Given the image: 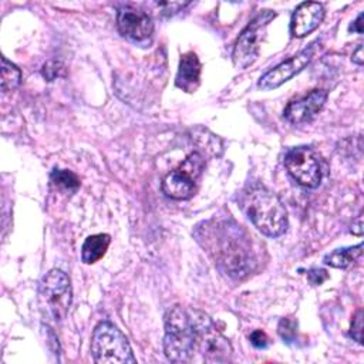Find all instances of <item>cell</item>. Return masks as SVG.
Segmentation results:
<instances>
[{"instance_id": "cell-1", "label": "cell", "mask_w": 364, "mask_h": 364, "mask_svg": "<svg viewBox=\"0 0 364 364\" xmlns=\"http://www.w3.org/2000/svg\"><path fill=\"white\" fill-rule=\"evenodd\" d=\"M196 237L218 267L230 277L239 279L252 270L255 260L250 237L233 220H209L198 228Z\"/></svg>"}, {"instance_id": "cell-2", "label": "cell", "mask_w": 364, "mask_h": 364, "mask_svg": "<svg viewBox=\"0 0 364 364\" xmlns=\"http://www.w3.org/2000/svg\"><path fill=\"white\" fill-rule=\"evenodd\" d=\"M239 205L257 230L270 237L283 235L287 229V212L276 193L260 183L245 188Z\"/></svg>"}, {"instance_id": "cell-3", "label": "cell", "mask_w": 364, "mask_h": 364, "mask_svg": "<svg viewBox=\"0 0 364 364\" xmlns=\"http://www.w3.org/2000/svg\"><path fill=\"white\" fill-rule=\"evenodd\" d=\"M164 353L172 363H186L196 353V334L191 309L172 306L165 313Z\"/></svg>"}, {"instance_id": "cell-4", "label": "cell", "mask_w": 364, "mask_h": 364, "mask_svg": "<svg viewBox=\"0 0 364 364\" xmlns=\"http://www.w3.org/2000/svg\"><path fill=\"white\" fill-rule=\"evenodd\" d=\"M73 290L68 276L60 269H51L38 284V306L47 321L61 323L68 313Z\"/></svg>"}, {"instance_id": "cell-5", "label": "cell", "mask_w": 364, "mask_h": 364, "mask_svg": "<svg viewBox=\"0 0 364 364\" xmlns=\"http://www.w3.org/2000/svg\"><path fill=\"white\" fill-rule=\"evenodd\" d=\"M91 354L98 364L136 363L127 337L109 321H101L95 326L91 337Z\"/></svg>"}, {"instance_id": "cell-6", "label": "cell", "mask_w": 364, "mask_h": 364, "mask_svg": "<svg viewBox=\"0 0 364 364\" xmlns=\"http://www.w3.org/2000/svg\"><path fill=\"white\" fill-rule=\"evenodd\" d=\"M196 334V351L206 363H228L232 355L229 340L218 331L210 317L196 309H191Z\"/></svg>"}, {"instance_id": "cell-7", "label": "cell", "mask_w": 364, "mask_h": 364, "mask_svg": "<svg viewBox=\"0 0 364 364\" xmlns=\"http://www.w3.org/2000/svg\"><path fill=\"white\" fill-rule=\"evenodd\" d=\"M205 159L199 152H192L173 171H171L162 181V192L175 200H185L196 192L198 179L203 171Z\"/></svg>"}, {"instance_id": "cell-8", "label": "cell", "mask_w": 364, "mask_h": 364, "mask_svg": "<svg viewBox=\"0 0 364 364\" xmlns=\"http://www.w3.org/2000/svg\"><path fill=\"white\" fill-rule=\"evenodd\" d=\"M274 17H276L274 11L263 10L239 34L232 51V61L236 70L247 68L257 58L262 34L267 27V24Z\"/></svg>"}, {"instance_id": "cell-9", "label": "cell", "mask_w": 364, "mask_h": 364, "mask_svg": "<svg viewBox=\"0 0 364 364\" xmlns=\"http://www.w3.org/2000/svg\"><path fill=\"white\" fill-rule=\"evenodd\" d=\"M284 166L290 176L304 188H316L321 182V168L310 146L290 148L284 155Z\"/></svg>"}, {"instance_id": "cell-10", "label": "cell", "mask_w": 364, "mask_h": 364, "mask_svg": "<svg viewBox=\"0 0 364 364\" xmlns=\"http://www.w3.org/2000/svg\"><path fill=\"white\" fill-rule=\"evenodd\" d=\"M317 44L318 43L310 44L307 48L299 51L296 55L290 57L289 60L280 63L279 65H276L272 70H269L267 73H264L259 80V88L263 91L274 90V88L280 87L282 84H284L286 81H289L290 78H293L297 73H300L313 60V57L317 51Z\"/></svg>"}, {"instance_id": "cell-11", "label": "cell", "mask_w": 364, "mask_h": 364, "mask_svg": "<svg viewBox=\"0 0 364 364\" xmlns=\"http://www.w3.org/2000/svg\"><path fill=\"white\" fill-rule=\"evenodd\" d=\"M117 28L125 38L142 43L152 36L154 23L151 16L132 6H124L117 11Z\"/></svg>"}, {"instance_id": "cell-12", "label": "cell", "mask_w": 364, "mask_h": 364, "mask_svg": "<svg viewBox=\"0 0 364 364\" xmlns=\"http://www.w3.org/2000/svg\"><path fill=\"white\" fill-rule=\"evenodd\" d=\"M326 101L327 92L324 90H313L307 95L290 101L286 105L283 115L291 124H303L310 121L316 114H318L324 107Z\"/></svg>"}, {"instance_id": "cell-13", "label": "cell", "mask_w": 364, "mask_h": 364, "mask_svg": "<svg viewBox=\"0 0 364 364\" xmlns=\"http://www.w3.org/2000/svg\"><path fill=\"white\" fill-rule=\"evenodd\" d=\"M321 3L304 1L296 7L290 20V33L293 37H306L313 33L324 18Z\"/></svg>"}, {"instance_id": "cell-14", "label": "cell", "mask_w": 364, "mask_h": 364, "mask_svg": "<svg viewBox=\"0 0 364 364\" xmlns=\"http://www.w3.org/2000/svg\"><path fill=\"white\" fill-rule=\"evenodd\" d=\"M200 61L193 51L182 54L175 78L176 87L185 92H195L200 84Z\"/></svg>"}, {"instance_id": "cell-15", "label": "cell", "mask_w": 364, "mask_h": 364, "mask_svg": "<svg viewBox=\"0 0 364 364\" xmlns=\"http://www.w3.org/2000/svg\"><path fill=\"white\" fill-rule=\"evenodd\" d=\"M111 243V237L107 233H97L88 236L81 247V260L85 264H92L98 262L107 252Z\"/></svg>"}, {"instance_id": "cell-16", "label": "cell", "mask_w": 364, "mask_h": 364, "mask_svg": "<svg viewBox=\"0 0 364 364\" xmlns=\"http://www.w3.org/2000/svg\"><path fill=\"white\" fill-rule=\"evenodd\" d=\"M361 255H363V243H358L355 246L333 250L331 253L324 256V263L331 267L346 269L351 263H354Z\"/></svg>"}, {"instance_id": "cell-17", "label": "cell", "mask_w": 364, "mask_h": 364, "mask_svg": "<svg viewBox=\"0 0 364 364\" xmlns=\"http://www.w3.org/2000/svg\"><path fill=\"white\" fill-rule=\"evenodd\" d=\"M0 73H1V91L3 92H10L20 85L21 71L13 63H10L6 57H1Z\"/></svg>"}, {"instance_id": "cell-18", "label": "cell", "mask_w": 364, "mask_h": 364, "mask_svg": "<svg viewBox=\"0 0 364 364\" xmlns=\"http://www.w3.org/2000/svg\"><path fill=\"white\" fill-rule=\"evenodd\" d=\"M51 181L55 186L63 188L65 191H77L80 188V178L67 169H54L51 173Z\"/></svg>"}, {"instance_id": "cell-19", "label": "cell", "mask_w": 364, "mask_h": 364, "mask_svg": "<svg viewBox=\"0 0 364 364\" xmlns=\"http://www.w3.org/2000/svg\"><path fill=\"white\" fill-rule=\"evenodd\" d=\"M277 333L286 344H291L297 338V321L290 317H283L279 321Z\"/></svg>"}, {"instance_id": "cell-20", "label": "cell", "mask_w": 364, "mask_h": 364, "mask_svg": "<svg viewBox=\"0 0 364 364\" xmlns=\"http://www.w3.org/2000/svg\"><path fill=\"white\" fill-rule=\"evenodd\" d=\"M363 310H357L353 316L351 326H350V337L357 341L358 344L363 343Z\"/></svg>"}, {"instance_id": "cell-21", "label": "cell", "mask_w": 364, "mask_h": 364, "mask_svg": "<svg viewBox=\"0 0 364 364\" xmlns=\"http://www.w3.org/2000/svg\"><path fill=\"white\" fill-rule=\"evenodd\" d=\"M249 338L256 348H266L269 346V337L262 330H255Z\"/></svg>"}, {"instance_id": "cell-22", "label": "cell", "mask_w": 364, "mask_h": 364, "mask_svg": "<svg viewBox=\"0 0 364 364\" xmlns=\"http://www.w3.org/2000/svg\"><path fill=\"white\" fill-rule=\"evenodd\" d=\"M58 67H60V64L57 61H48L47 64H44V67L41 70L43 77L48 81H53L60 74L61 68H58Z\"/></svg>"}, {"instance_id": "cell-23", "label": "cell", "mask_w": 364, "mask_h": 364, "mask_svg": "<svg viewBox=\"0 0 364 364\" xmlns=\"http://www.w3.org/2000/svg\"><path fill=\"white\" fill-rule=\"evenodd\" d=\"M189 3H173V1H165V3H155V6H158L162 13H166V14H173L176 11H179L181 9H183L185 6H188Z\"/></svg>"}, {"instance_id": "cell-24", "label": "cell", "mask_w": 364, "mask_h": 364, "mask_svg": "<svg viewBox=\"0 0 364 364\" xmlns=\"http://www.w3.org/2000/svg\"><path fill=\"white\" fill-rule=\"evenodd\" d=\"M307 276L311 284H321L328 277V274L323 269H311L307 272Z\"/></svg>"}, {"instance_id": "cell-25", "label": "cell", "mask_w": 364, "mask_h": 364, "mask_svg": "<svg viewBox=\"0 0 364 364\" xmlns=\"http://www.w3.org/2000/svg\"><path fill=\"white\" fill-rule=\"evenodd\" d=\"M351 232H353L354 235H363V213H360V215L357 216V219L353 222Z\"/></svg>"}, {"instance_id": "cell-26", "label": "cell", "mask_w": 364, "mask_h": 364, "mask_svg": "<svg viewBox=\"0 0 364 364\" xmlns=\"http://www.w3.org/2000/svg\"><path fill=\"white\" fill-rule=\"evenodd\" d=\"M363 61H364V57H363V46L358 44L357 48H355V51L353 53V63L361 65Z\"/></svg>"}, {"instance_id": "cell-27", "label": "cell", "mask_w": 364, "mask_h": 364, "mask_svg": "<svg viewBox=\"0 0 364 364\" xmlns=\"http://www.w3.org/2000/svg\"><path fill=\"white\" fill-rule=\"evenodd\" d=\"M363 21V13H360L358 14V17L353 21V24H351V27H350V30H353V31H355V33H358V34H361L363 33V27H361V23Z\"/></svg>"}]
</instances>
